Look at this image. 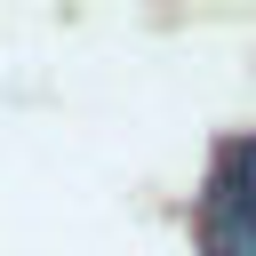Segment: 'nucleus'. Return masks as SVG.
Listing matches in <instances>:
<instances>
[{
    "label": "nucleus",
    "instance_id": "nucleus-1",
    "mask_svg": "<svg viewBox=\"0 0 256 256\" xmlns=\"http://www.w3.org/2000/svg\"><path fill=\"white\" fill-rule=\"evenodd\" d=\"M200 240H208V256H256V144L224 152L208 208H200Z\"/></svg>",
    "mask_w": 256,
    "mask_h": 256
}]
</instances>
